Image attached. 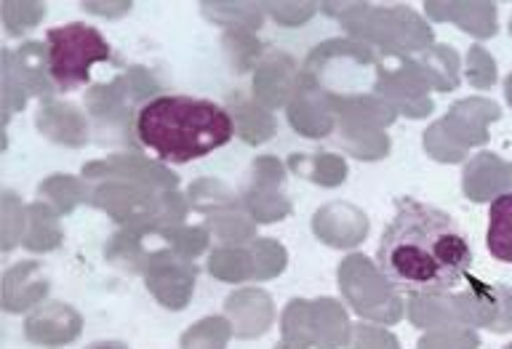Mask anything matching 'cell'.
<instances>
[{"mask_svg": "<svg viewBox=\"0 0 512 349\" xmlns=\"http://www.w3.org/2000/svg\"><path fill=\"white\" fill-rule=\"evenodd\" d=\"M486 246L494 259L512 264V190L491 200Z\"/></svg>", "mask_w": 512, "mask_h": 349, "instance_id": "4", "label": "cell"}, {"mask_svg": "<svg viewBox=\"0 0 512 349\" xmlns=\"http://www.w3.org/2000/svg\"><path fill=\"white\" fill-rule=\"evenodd\" d=\"M88 349H126L123 344H115V342H99V344H91Z\"/></svg>", "mask_w": 512, "mask_h": 349, "instance_id": "5", "label": "cell"}, {"mask_svg": "<svg viewBox=\"0 0 512 349\" xmlns=\"http://www.w3.org/2000/svg\"><path fill=\"white\" fill-rule=\"evenodd\" d=\"M235 134L230 112L211 99L160 94L136 115V136L163 163H192L216 152Z\"/></svg>", "mask_w": 512, "mask_h": 349, "instance_id": "2", "label": "cell"}, {"mask_svg": "<svg viewBox=\"0 0 512 349\" xmlns=\"http://www.w3.org/2000/svg\"><path fill=\"white\" fill-rule=\"evenodd\" d=\"M48 75L62 91H75L91 80V67L112 56L110 43L91 24L70 22L48 30Z\"/></svg>", "mask_w": 512, "mask_h": 349, "instance_id": "3", "label": "cell"}, {"mask_svg": "<svg viewBox=\"0 0 512 349\" xmlns=\"http://www.w3.org/2000/svg\"><path fill=\"white\" fill-rule=\"evenodd\" d=\"M376 264L392 288L416 296H446L467 278L472 248L446 211L400 198L379 240Z\"/></svg>", "mask_w": 512, "mask_h": 349, "instance_id": "1", "label": "cell"}]
</instances>
